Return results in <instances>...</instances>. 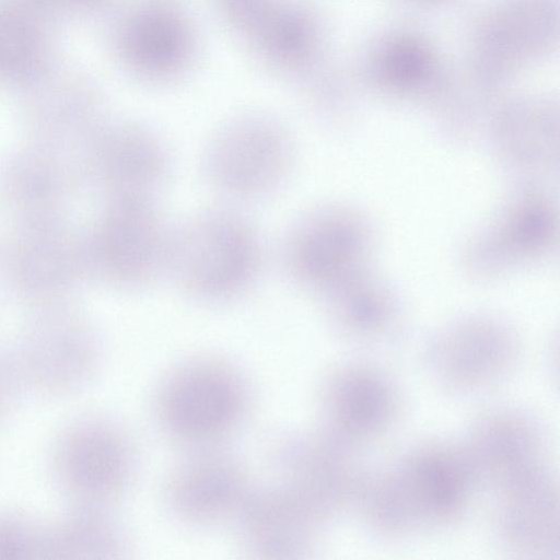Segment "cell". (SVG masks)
I'll list each match as a JSON object with an SVG mask.
<instances>
[{"mask_svg": "<svg viewBox=\"0 0 560 560\" xmlns=\"http://www.w3.org/2000/svg\"><path fill=\"white\" fill-rule=\"evenodd\" d=\"M171 235L156 198L108 199L84 242L86 270L121 289L143 288L166 272Z\"/></svg>", "mask_w": 560, "mask_h": 560, "instance_id": "obj_3", "label": "cell"}, {"mask_svg": "<svg viewBox=\"0 0 560 560\" xmlns=\"http://www.w3.org/2000/svg\"><path fill=\"white\" fill-rule=\"evenodd\" d=\"M241 490L236 470L219 458L188 465L178 476L174 499L179 510L194 518H212L229 510Z\"/></svg>", "mask_w": 560, "mask_h": 560, "instance_id": "obj_15", "label": "cell"}, {"mask_svg": "<svg viewBox=\"0 0 560 560\" xmlns=\"http://www.w3.org/2000/svg\"><path fill=\"white\" fill-rule=\"evenodd\" d=\"M326 402L328 433L353 448L387 431L399 411L390 378L362 363L349 364L335 374Z\"/></svg>", "mask_w": 560, "mask_h": 560, "instance_id": "obj_10", "label": "cell"}, {"mask_svg": "<svg viewBox=\"0 0 560 560\" xmlns=\"http://www.w3.org/2000/svg\"><path fill=\"white\" fill-rule=\"evenodd\" d=\"M1 186L15 207L45 215L61 194V173L46 156L30 152L7 164Z\"/></svg>", "mask_w": 560, "mask_h": 560, "instance_id": "obj_18", "label": "cell"}, {"mask_svg": "<svg viewBox=\"0 0 560 560\" xmlns=\"http://www.w3.org/2000/svg\"><path fill=\"white\" fill-rule=\"evenodd\" d=\"M364 73L376 84L395 90L428 85L439 74L435 52L418 35L398 33L381 39L369 51Z\"/></svg>", "mask_w": 560, "mask_h": 560, "instance_id": "obj_14", "label": "cell"}, {"mask_svg": "<svg viewBox=\"0 0 560 560\" xmlns=\"http://www.w3.org/2000/svg\"><path fill=\"white\" fill-rule=\"evenodd\" d=\"M495 534L501 545L517 557L557 559L559 491L556 475L545 466L495 490Z\"/></svg>", "mask_w": 560, "mask_h": 560, "instance_id": "obj_9", "label": "cell"}, {"mask_svg": "<svg viewBox=\"0 0 560 560\" xmlns=\"http://www.w3.org/2000/svg\"><path fill=\"white\" fill-rule=\"evenodd\" d=\"M187 34L180 21L165 10L140 14L130 33L131 54L140 68L150 72L174 69L187 51Z\"/></svg>", "mask_w": 560, "mask_h": 560, "instance_id": "obj_17", "label": "cell"}, {"mask_svg": "<svg viewBox=\"0 0 560 560\" xmlns=\"http://www.w3.org/2000/svg\"><path fill=\"white\" fill-rule=\"evenodd\" d=\"M67 471L80 488L103 492L122 479L126 459L119 441L104 430H90L75 436L66 453Z\"/></svg>", "mask_w": 560, "mask_h": 560, "instance_id": "obj_16", "label": "cell"}, {"mask_svg": "<svg viewBox=\"0 0 560 560\" xmlns=\"http://www.w3.org/2000/svg\"><path fill=\"white\" fill-rule=\"evenodd\" d=\"M425 364L443 389L459 395L486 392L502 383L520 359L515 337L491 322H465L448 327L429 343Z\"/></svg>", "mask_w": 560, "mask_h": 560, "instance_id": "obj_5", "label": "cell"}, {"mask_svg": "<svg viewBox=\"0 0 560 560\" xmlns=\"http://www.w3.org/2000/svg\"><path fill=\"white\" fill-rule=\"evenodd\" d=\"M293 159V140L280 122L248 116L214 135L202 165L206 179L218 192L250 201L279 189L289 178Z\"/></svg>", "mask_w": 560, "mask_h": 560, "instance_id": "obj_4", "label": "cell"}, {"mask_svg": "<svg viewBox=\"0 0 560 560\" xmlns=\"http://www.w3.org/2000/svg\"><path fill=\"white\" fill-rule=\"evenodd\" d=\"M410 1H417V2H436L440 0H410Z\"/></svg>", "mask_w": 560, "mask_h": 560, "instance_id": "obj_21", "label": "cell"}, {"mask_svg": "<svg viewBox=\"0 0 560 560\" xmlns=\"http://www.w3.org/2000/svg\"><path fill=\"white\" fill-rule=\"evenodd\" d=\"M262 36L269 52L287 61H298L312 51L315 30L303 11L284 8L267 15Z\"/></svg>", "mask_w": 560, "mask_h": 560, "instance_id": "obj_19", "label": "cell"}, {"mask_svg": "<svg viewBox=\"0 0 560 560\" xmlns=\"http://www.w3.org/2000/svg\"><path fill=\"white\" fill-rule=\"evenodd\" d=\"M262 262L256 228L235 210H206L172 228L166 272L196 300L218 303L244 295Z\"/></svg>", "mask_w": 560, "mask_h": 560, "instance_id": "obj_2", "label": "cell"}, {"mask_svg": "<svg viewBox=\"0 0 560 560\" xmlns=\"http://www.w3.org/2000/svg\"><path fill=\"white\" fill-rule=\"evenodd\" d=\"M13 241L8 268L14 283L31 294L65 289L86 270L84 243L48 217L34 218Z\"/></svg>", "mask_w": 560, "mask_h": 560, "instance_id": "obj_11", "label": "cell"}, {"mask_svg": "<svg viewBox=\"0 0 560 560\" xmlns=\"http://www.w3.org/2000/svg\"><path fill=\"white\" fill-rule=\"evenodd\" d=\"M241 395L230 376L210 369L183 374L170 386L164 413L170 425L189 436L224 430L236 418Z\"/></svg>", "mask_w": 560, "mask_h": 560, "instance_id": "obj_12", "label": "cell"}, {"mask_svg": "<svg viewBox=\"0 0 560 560\" xmlns=\"http://www.w3.org/2000/svg\"><path fill=\"white\" fill-rule=\"evenodd\" d=\"M282 252L285 271L295 282L307 287L330 284L342 262V226L329 213L304 218L287 234Z\"/></svg>", "mask_w": 560, "mask_h": 560, "instance_id": "obj_13", "label": "cell"}, {"mask_svg": "<svg viewBox=\"0 0 560 560\" xmlns=\"http://www.w3.org/2000/svg\"><path fill=\"white\" fill-rule=\"evenodd\" d=\"M234 16L249 20L259 15L260 0H226Z\"/></svg>", "mask_w": 560, "mask_h": 560, "instance_id": "obj_20", "label": "cell"}, {"mask_svg": "<svg viewBox=\"0 0 560 560\" xmlns=\"http://www.w3.org/2000/svg\"><path fill=\"white\" fill-rule=\"evenodd\" d=\"M477 485L462 447L428 443L363 474L354 503L371 533L402 539L455 523Z\"/></svg>", "mask_w": 560, "mask_h": 560, "instance_id": "obj_1", "label": "cell"}, {"mask_svg": "<svg viewBox=\"0 0 560 560\" xmlns=\"http://www.w3.org/2000/svg\"><path fill=\"white\" fill-rule=\"evenodd\" d=\"M556 0H501L476 25L471 63L498 81L553 42Z\"/></svg>", "mask_w": 560, "mask_h": 560, "instance_id": "obj_7", "label": "cell"}, {"mask_svg": "<svg viewBox=\"0 0 560 560\" xmlns=\"http://www.w3.org/2000/svg\"><path fill=\"white\" fill-rule=\"evenodd\" d=\"M478 483L494 490L548 465L540 423L516 408H498L471 425L462 447Z\"/></svg>", "mask_w": 560, "mask_h": 560, "instance_id": "obj_8", "label": "cell"}, {"mask_svg": "<svg viewBox=\"0 0 560 560\" xmlns=\"http://www.w3.org/2000/svg\"><path fill=\"white\" fill-rule=\"evenodd\" d=\"M89 144L88 172L108 199L156 198L170 178L168 150L144 127L114 126L95 135Z\"/></svg>", "mask_w": 560, "mask_h": 560, "instance_id": "obj_6", "label": "cell"}]
</instances>
